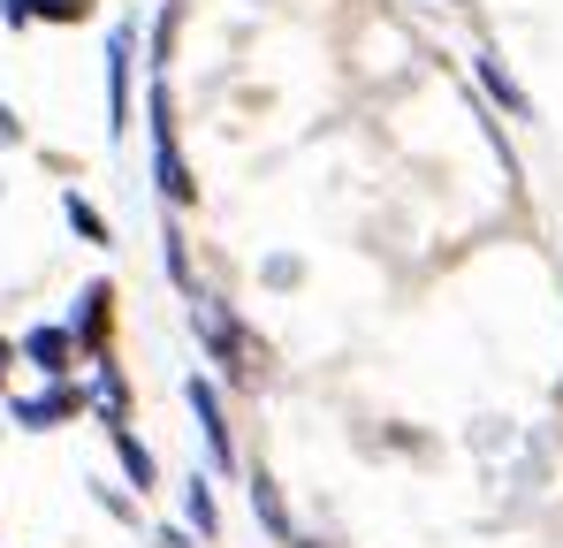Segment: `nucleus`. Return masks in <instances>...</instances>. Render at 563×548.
Instances as JSON below:
<instances>
[{"mask_svg":"<svg viewBox=\"0 0 563 548\" xmlns=\"http://www.w3.org/2000/svg\"><path fill=\"white\" fill-rule=\"evenodd\" d=\"M31 15H46V23H85L92 15V0H23Z\"/></svg>","mask_w":563,"mask_h":548,"instance_id":"8","label":"nucleus"},{"mask_svg":"<svg viewBox=\"0 0 563 548\" xmlns=\"http://www.w3.org/2000/svg\"><path fill=\"white\" fill-rule=\"evenodd\" d=\"M62 412H77V396H69V388H54V396H31V404H23V427H46V419H62Z\"/></svg>","mask_w":563,"mask_h":548,"instance_id":"6","label":"nucleus"},{"mask_svg":"<svg viewBox=\"0 0 563 548\" xmlns=\"http://www.w3.org/2000/svg\"><path fill=\"white\" fill-rule=\"evenodd\" d=\"M479 77H487V91H495V99H503V107H510L518 122L533 114V107H526V91H518V85H510V77H503V62H495V54H479Z\"/></svg>","mask_w":563,"mask_h":548,"instance_id":"5","label":"nucleus"},{"mask_svg":"<svg viewBox=\"0 0 563 548\" xmlns=\"http://www.w3.org/2000/svg\"><path fill=\"white\" fill-rule=\"evenodd\" d=\"M23 351H31V365H38V373H69L77 336H69V328H31V343H23Z\"/></svg>","mask_w":563,"mask_h":548,"instance_id":"2","label":"nucleus"},{"mask_svg":"<svg viewBox=\"0 0 563 548\" xmlns=\"http://www.w3.org/2000/svg\"><path fill=\"white\" fill-rule=\"evenodd\" d=\"M107 305H114V289H107V282H92V289H85V313H77V336H85V343H99V336H107Z\"/></svg>","mask_w":563,"mask_h":548,"instance_id":"4","label":"nucleus"},{"mask_svg":"<svg viewBox=\"0 0 563 548\" xmlns=\"http://www.w3.org/2000/svg\"><path fill=\"white\" fill-rule=\"evenodd\" d=\"M107 91H114V130H122V114H130V31L107 39Z\"/></svg>","mask_w":563,"mask_h":548,"instance_id":"3","label":"nucleus"},{"mask_svg":"<svg viewBox=\"0 0 563 548\" xmlns=\"http://www.w3.org/2000/svg\"><path fill=\"white\" fill-rule=\"evenodd\" d=\"M153 114H161V122H153V168H161V190H168L176 206H190V190H198V183H190L184 153H176V122H168V91L153 99Z\"/></svg>","mask_w":563,"mask_h":548,"instance_id":"1","label":"nucleus"},{"mask_svg":"<svg viewBox=\"0 0 563 548\" xmlns=\"http://www.w3.org/2000/svg\"><path fill=\"white\" fill-rule=\"evenodd\" d=\"M0 15H8V23H31V8H23V0H0Z\"/></svg>","mask_w":563,"mask_h":548,"instance_id":"10","label":"nucleus"},{"mask_svg":"<svg viewBox=\"0 0 563 548\" xmlns=\"http://www.w3.org/2000/svg\"><path fill=\"white\" fill-rule=\"evenodd\" d=\"M15 138H23V130H15V114L0 107V145H15Z\"/></svg>","mask_w":563,"mask_h":548,"instance_id":"9","label":"nucleus"},{"mask_svg":"<svg viewBox=\"0 0 563 548\" xmlns=\"http://www.w3.org/2000/svg\"><path fill=\"white\" fill-rule=\"evenodd\" d=\"M62 213H69V221H77V229H85L92 244H107V221H99V206H92V198H77V190H69V198H62Z\"/></svg>","mask_w":563,"mask_h":548,"instance_id":"7","label":"nucleus"},{"mask_svg":"<svg viewBox=\"0 0 563 548\" xmlns=\"http://www.w3.org/2000/svg\"><path fill=\"white\" fill-rule=\"evenodd\" d=\"M8 359H15V351H8V343H0V381H8Z\"/></svg>","mask_w":563,"mask_h":548,"instance_id":"11","label":"nucleus"}]
</instances>
